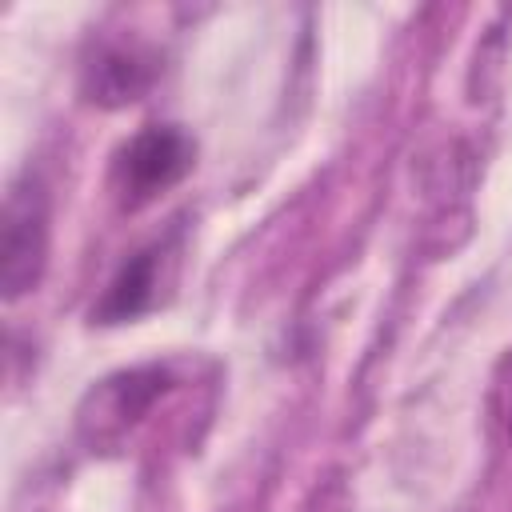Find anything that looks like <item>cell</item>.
<instances>
[{
	"label": "cell",
	"instance_id": "1",
	"mask_svg": "<svg viewBox=\"0 0 512 512\" xmlns=\"http://www.w3.org/2000/svg\"><path fill=\"white\" fill-rule=\"evenodd\" d=\"M172 368L168 364H136L104 376L92 384L76 408V432L92 452H112L120 448L144 416L172 392Z\"/></svg>",
	"mask_w": 512,
	"mask_h": 512
},
{
	"label": "cell",
	"instance_id": "2",
	"mask_svg": "<svg viewBox=\"0 0 512 512\" xmlns=\"http://www.w3.org/2000/svg\"><path fill=\"white\" fill-rule=\"evenodd\" d=\"M52 236L48 188L36 172H20L4 192L0 212V288L4 300H20L44 280Z\"/></svg>",
	"mask_w": 512,
	"mask_h": 512
},
{
	"label": "cell",
	"instance_id": "3",
	"mask_svg": "<svg viewBox=\"0 0 512 512\" xmlns=\"http://www.w3.org/2000/svg\"><path fill=\"white\" fill-rule=\"evenodd\" d=\"M196 164V140L180 124H144L112 160V192L124 208H144L176 188Z\"/></svg>",
	"mask_w": 512,
	"mask_h": 512
},
{
	"label": "cell",
	"instance_id": "4",
	"mask_svg": "<svg viewBox=\"0 0 512 512\" xmlns=\"http://www.w3.org/2000/svg\"><path fill=\"white\" fill-rule=\"evenodd\" d=\"M160 76V52L144 40H104L80 68V92L96 108L136 104Z\"/></svg>",
	"mask_w": 512,
	"mask_h": 512
},
{
	"label": "cell",
	"instance_id": "5",
	"mask_svg": "<svg viewBox=\"0 0 512 512\" xmlns=\"http://www.w3.org/2000/svg\"><path fill=\"white\" fill-rule=\"evenodd\" d=\"M164 260H168L164 244H148L132 252L120 264V272L108 280L104 296L92 304V324H128L148 308H156L164 284Z\"/></svg>",
	"mask_w": 512,
	"mask_h": 512
},
{
	"label": "cell",
	"instance_id": "6",
	"mask_svg": "<svg viewBox=\"0 0 512 512\" xmlns=\"http://www.w3.org/2000/svg\"><path fill=\"white\" fill-rule=\"evenodd\" d=\"M496 404H500V424H504V436L512 444V356L504 360V376L496 384Z\"/></svg>",
	"mask_w": 512,
	"mask_h": 512
}]
</instances>
